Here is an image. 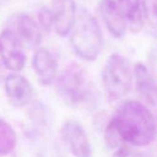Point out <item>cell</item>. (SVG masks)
Returning a JSON list of instances; mask_svg holds the SVG:
<instances>
[{
	"mask_svg": "<svg viewBox=\"0 0 157 157\" xmlns=\"http://www.w3.org/2000/svg\"><path fill=\"white\" fill-rule=\"evenodd\" d=\"M0 58L4 67L14 72L25 67L27 57L23 46L10 30H5L0 34Z\"/></svg>",
	"mask_w": 157,
	"mask_h": 157,
	"instance_id": "cell-6",
	"label": "cell"
},
{
	"mask_svg": "<svg viewBox=\"0 0 157 157\" xmlns=\"http://www.w3.org/2000/svg\"><path fill=\"white\" fill-rule=\"evenodd\" d=\"M145 21L152 27H157V0H140Z\"/></svg>",
	"mask_w": 157,
	"mask_h": 157,
	"instance_id": "cell-15",
	"label": "cell"
},
{
	"mask_svg": "<svg viewBox=\"0 0 157 157\" xmlns=\"http://www.w3.org/2000/svg\"><path fill=\"white\" fill-rule=\"evenodd\" d=\"M149 65L150 68H148L151 73L152 75L155 74V76H157V48H153L151 51L149 55Z\"/></svg>",
	"mask_w": 157,
	"mask_h": 157,
	"instance_id": "cell-19",
	"label": "cell"
},
{
	"mask_svg": "<svg viewBox=\"0 0 157 157\" xmlns=\"http://www.w3.org/2000/svg\"><path fill=\"white\" fill-rule=\"evenodd\" d=\"M33 67L39 82L44 86L51 85L56 78L57 62L46 49H37L33 56Z\"/></svg>",
	"mask_w": 157,
	"mask_h": 157,
	"instance_id": "cell-11",
	"label": "cell"
},
{
	"mask_svg": "<svg viewBox=\"0 0 157 157\" xmlns=\"http://www.w3.org/2000/svg\"><path fill=\"white\" fill-rule=\"evenodd\" d=\"M113 157H141V155L132 148L122 145L115 150Z\"/></svg>",
	"mask_w": 157,
	"mask_h": 157,
	"instance_id": "cell-18",
	"label": "cell"
},
{
	"mask_svg": "<svg viewBox=\"0 0 157 157\" xmlns=\"http://www.w3.org/2000/svg\"><path fill=\"white\" fill-rule=\"evenodd\" d=\"M56 91L67 105L78 109H93L99 102L98 91L88 72L80 65L66 67L56 80Z\"/></svg>",
	"mask_w": 157,
	"mask_h": 157,
	"instance_id": "cell-2",
	"label": "cell"
},
{
	"mask_svg": "<svg viewBox=\"0 0 157 157\" xmlns=\"http://www.w3.org/2000/svg\"><path fill=\"white\" fill-rule=\"evenodd\" d=\"M70 44L77 56L87 61H94L104 47V36L94 16L82 9L77 14L70 31Z\"/></svg>",
	"mask_w": 157,
	"mask_h": 157,
	"instance_id": "cell-3",
	"label": "cell"
},
{
	"mask_svg": "<svg viewBox=\"0 0 157 157\" xmlns=\"http://www.w3.org/2000/svg\"><path fill=\"white\" fill-rule=\"evenodd\" d=\"M17 143L16 132L10 123L0 118V155L10 154Z\"/></svg>",
	"mask_w": 157,
	"mask_h": 157,
	"instance_id": "cell-14",
	"label": "cell"
},
{
	"mask_svg": "<svg viewBox=\"0 0 157 157\" xmlns=\"http://www.w3.org/2000/svg\"><path fill=\"white\" fill-rule=\"evenodd\" d=\"M133 78L139 94L151 105L157 106V81L148 67L138 62L133 67Z\"/></svg>",
	"mask_w": 157,
	"mask_h": 157,
	"instance_id": "cell-10",
	"label": "cell"
},
{
	"mask_svg": "<svg viewBox=\"0 0 157 157\" xmlns=\"http://www.w3.org/2000/svg\"><path fill=\"white\" fill-rule=\"evenodd\" d=\"M14 31H11L23 47L37 48L42 42V34L37 22L25 13L17 14L13 20Z\"/></svg>",
	"mask_w": 157,
	"mask_h": 157,
	"instance_id": "cell-7",
	"label": "cell"
},
{
	"mask_svg": "<svg viewBox=\"0 0 157 157\" xmlns=\"http://www.w3.org/2000/svg\"><path fill=\"white\" fill-rule=\"evenodd\" d=\"M61 137L74 157H92L93 149L83 127L77 121L67 120L61 128Z\"/></svg>",
	"mask_w": 157,
	"mask_h": 157,
	"instance_id": "cell-5",
	"label": "cell"
},
{
	"mask_svg": "<svg viewBox=\"0 0 157 157\" xmlns=\"http://www.w3.org/2000/svg\"><path fill=\"white\" fill-rule=\"evenodd\" d=\"M5 92L9 101L16 107L27 105L33 96V90L29 81L18 73H11L6 77Z\"/></svg>",
	"mask_w": 157,
	"mask_h": 157,
	"instance_id": "cell-8",
	"label": "cell"
},
{
	"mask_svg": "<svg viewBox=\"0 0 157 157\" xmlns=\"http://www.w3.org/2000/svg\"><path fill=\"white\" fill-rule=\"evenodd\" d=\"M2 75H3V68H2V64L0 62V82L2 80V77H3Z\"/></svg>",
	"mask_w": 157,
	"mask_h": 157,
	"instance_id": "cell-20",
	"label": "cell"
},
{
	"mask_svg": "<svg viewBox=\"0 0 157 157\" xmlns=\"http://www.w3.org/2000/svg\"><path fill=\"white\" fill-rule=\"evenodd\" d=\"M51 11L55 31L60 36H67L70 33L77 17L75 1L53 0Z\"/></svg>",
	"mask_w": 157,
	"mask_h": 157,
	"instance_id": "cell-9",
	"label": "cell"
},
{
	"mask_svg": "<svg viewBox=\"0 0 157 157\" xmlns=\"http://www.w3.org/2000/svg\"><path fill=\"white\" fill-rule=\"evenodd\" d=\"M102 82L110 99L117 101L124 98L133 82V70L128 58L119 54L111 55L104 66Z\"/></svg>",
	"mask_w": 157,
	"mask_h": 157,
	"instance_id": "cell-4",
	"label": "cell"
},
{
	"mask_svg": "<svg viewBox=\"0 0 157 157\" xmlns=\"http://www.w3.org/2000/svg\"><path fill=\"white\" fill-rule=\"evenodd\" d=\"M123 142L136 147L150 144L156 133L153 115L142 103L126 100L110 119Z\"/></svg>",
	"mask_w": 157,
	"mask_h": 157,
	"instance_id": "cell-1",
	"label": "cell"
},
{
	"mask_svg": "<svg viewBox=\"0 0 157 157\" xmlns=\"http://www.w3.org/2000/svg\"><path fill=\"white\" fill-rule=\"evenodd\" d=\"M38 21L41 25V27L47 32H50L53 28L54 22H53V15L50 9L43 7L39 10L37 13Z\"/></svg>",
	"mask_w": 157,
	"mask_h": 157,
	"instance_id": "cell-17",
	"label": "cell"
},
{
	"mask_svg": "<svg viewBox=\"0 0 157 157\" xmlns=\"http://www.w3.org/2000/svg\"><path fill=\"white\" fill-rule=\"evenodd\" d=\"M127 29L139 33L143 28L145 17L140 0H117Z\"/></svg>",
	"mask_w": 157,
	"mask_h": 157,
	"instance_id": "cell-13",
	"label": "cell"
},
{
	"mask_svg": "<svg viewBox=\"0 0 157 157\" xmlns=\"http://www.w3.org/2000/svg\"><path fill=\"white\" fill-rule=\"evenodd\" d=\"M98 10L109 33L116 38L124 37L128 29L116 0H101Z\"/></svg>",
	"mask_w": 157,
	"mask_h": 157,
	"instance_id": "cell-12",
	"label": "cell"
},
{
	"mask_svg": "<svg viewBox=\"0 0 157 157\" xmlns=\"http://www.w3.org/2000/svg\"><path fill=\"white\" fill-rule=\"evenodd\" d=\"M105 141L106 146L111 150H117L120 146H122V140L120 139L117 129L115 128L114 125L109 121L105 128Z\"/></svg>",
	"mask_w": 157,
	"mask_h": 157,
	"instance_id": "cell-16",
	"label": "cell"
}]
</instances>
